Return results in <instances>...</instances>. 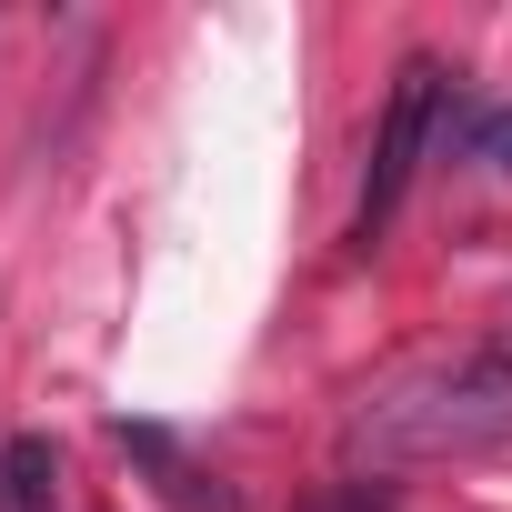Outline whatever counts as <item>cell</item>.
<instances>
[{"mask_svg":"<svg viewBox=\"0 0 512 512\" xmlns=\"http://www.w3.org/2000/svg\"><path fill=\"white\" fill-rule=\"evenodd\" d=\"M472 161H482V171H502V181H512V101H502V111H482V121H472Z\"/></svg>","mask_w":512,"mask_h":512,"instance_id":"5","label":"cell"},{"mask_svg":"<svg viewBox=\"0 0 512 512\" xmlns=\"http://www.w3.org/2000/svg\"><path fill=\"white\" fill-rule=\"evenodd\" d=\"M502 432H512V342L442 352L352 412V452H372V462H452Z\"/></svg>","mask_w":512,"mask_h":512,"instance_id":"1","label":"cell"},{"mask_svg":"<svg viewBox=\"0 0 512 512\" xmlns=\"http://www.w3.org/2000/svg\"><path fill=\"white\" fill-rule=\"evenodd\" d=\"M432 131H442V61H432V51H412V61L392 71V101H382V131H372V171H362V231H382V221L402 211V191H412V171H422Z\"/></svg>","mask_w":512,"mask_h":512,"instance_id":"2","label":"cell"},{"mask_svg":"<svg viewBox=\"0 0 512 512\" xmlns=\"http://www.w3.org/2000/svg\"><path fill=\"white\" fill-rule=\"evenodd\" d=\"M0 492H11V512H51V502H61V452H51V432H11V442H0Z\"/></svg>","mask_w":512,"mask_h":512,"instance_id":"3","label":"cell"},{"mask_svg":"<svg viewBox=\"0 0 512 512\" xmlns=\"http://www.w3.org/2000/svg\"><path fill=\"white\" fill-rule=\"evenodd\" d=\"M111 432H121V452H141V462L161 472V492H171L181 512H231V492H201V472L171 452V432H151V422H111Z\"/></svg>","mask_w":512,"mask_h":512,"instance_id":"4","label":"cell"}]
</instances>
